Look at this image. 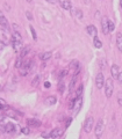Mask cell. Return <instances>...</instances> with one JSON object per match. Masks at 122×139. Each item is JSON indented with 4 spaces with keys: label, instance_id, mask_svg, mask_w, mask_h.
<instances>
[{
    "label": "cell",
    "instance_id": "obj_24",
    "mask_svg": "<svg viewBox=\"0 0 122 139\" xmlns=\"http://www.w3.org/2000/svg\"><path fill=\"white\" fill-rule=\"evenodd\" d=\"M22 64H23V58L18 57L16 62H15V67H16V68H20L21 66H22Z\"/></svg>",
    "mask_w": 122,
    "mask_h": 139
},
{
    "label": "cell",
    "instance_id": "obj_13",
    "mask_svg": "<svg viewBox=\"0 0 122 139\" xmlns=\"http://www.w3.org/2000/svg\"><path fill=\"white\" fill-rule=\"evenodd\" d=\"M51 56H53V53L50 51H47V52H44V53H41L39 57L42 62H47V60H49L50 58H51Z\"/></svg>",
    "mask_w": 122,
    "mask_h": 139
},
{
    "label": "cell",
    "instance_id": "obj_6",
    "mask_svg": "<svg viewBox=\"0 0 122 139\" xmlns=\"http://www.w3.org/2000/svg\"><path fill=\"white\" fill-rule=\"evenodd\" d=\"M103 84H105V76H103V73H98L97 74V78H95V86L97 88H102L103 87Z\"/></svg>",
    "mask_w": 122,
    "mask_h": 139
},
{
    "label": "cell",
    "instance_id": "obj_23",
    "mask_svg": "<svg viewBox=\"0 0 122 139\" xmlns=\"http://www.w3.org/2000/svg\"><path fill=\"white\" fill-rule=\"evenodd\" d=\"M40 80H41V76H40V75H35L34 80H33V81H31V86H33V87H36L37 85H39Z\"/></svg>",
    "mask_w": 122,
    "mask_h": 139
},
{
    "label": "cell",
    "instance_id": "obj_29",
    "mask_svg": "<svg viewBox=\"0 0 122 139\" xmlns=\"http://www.w3.org/2000/svg\"><path fill=\"white\" fill-rule=\"evenodd\" d=\"M30 31H31V35H33V38L36 41V39H37V35H36V31H35V29L33 28V26H30Z\"/></svg>",
    "mask_w": 122,
    "mask_h": 139
},
{
    "label": "cell",
    "instance_id": "obj_11",
    "mask_svg": "<svg viewBox=\"0 0 122 139\" xmlns=\"http://www.w3.org/2000/svg\"><path fill=\"white\" fill-rule=\"evenodd\" d=\"M86 31H87V34H89V35L93 36V37L98 35V29H97V27H95V26H93V25L87 26V28H86Z\"/></svg>",
    "mask_w": 122,
    "mask_h": 139
},
{
    "label": "cell",
    "instance_id": "obj_43",
    "mask_svg": "<svg viewBox=\"0 0 122 139\" xmlns=\"http://www.w3.org/2000/svg\"><path fill=\"white\" fill-rule=\"evenodd\" d=\"M84 1H85L86 5H90V4H91V0H84Z\"/></svg>",
    "mask_w": 122,
    "mask_h": 139
},
{
    "label": "cell",
    "instance_id": "obj_12",
    "mask_svg": "<svg viewBox=\"0 0 122 139\" xmlns=\"http://www.w3.org/2000/svg\"><path fill=\"white\" fill-rule=\"evenodd\" d=\"M62 133H63V130H61V129L57 128V129H54V130L51 131L49 134H50V138H54V139H55V138H57V137L61 136Z\"/></svg>",
    "mask_w": 122,
    "mask_h": 139
},
{
    "label": "cell",
    "instance_id": "obj_9",
    "mask_svg": "<svg viewBox=\"0 0 122 139\" xmlns=\"http://www.w3.org/2000/svg\"><path fill=\"white\" fill-rule=\"evenodd\" d=\"M58 3L62 8L65 9V11H70V9L72 8V5H71V1H70V0H58Z\"/></svg>",
    "mask_w": 122,
    "mask_h": 139
},
{
    "label": "cell",
    "instance_id": "obj_27",
    "mask_svg": "<svg viewBox=\"0 0 122 139\" xmlns=\"http://www.w3.org/2000/svg\"><path fill=\"white\" fill-rule=\"evenodd\" d=\"M83 85H80V86H79V87L77 88V92H76V96H77V97H79V96H81V93H83Z\"/></svg>",
    "mask_w": 122,
    "mask_h": 139
},
{
    "label": "cell",
    "instance_id": "obj_37",
    "mask_svg": "<svg viewBox=\"0 0 122 139\" xmlns=\"http://www.w3.org/2000/svg\"><path fill=\"white\" fill-rule=\"evenodd\" d=\"M5 118H6V115H5V114H1V115H0V122H3Z\"/></svg>",
    "mask_w": 122,
    "mask_h": 139
},
{
    "label": "cell",
    "instance_id": "obj_45",
    "mask_svg": "<svg viewBox=\"0 0 122 139\" xmlns=\"http://www.w3.org/2000/svg\"><path fill=\"white\" fill-rule=\"evenodd\" d=\"M27 1H31V0H27Z\"/></svg>",
    "mask_w": 122,
    "mask_h": 139
},
{
    "label": "cell",
    "instance_id": "obj_26",
    "mask_svg": "<svg viewBox=\"0 0 122 139\" xmlns=\"http://www.w3.org/2000/svg\"><path fill=\"white\" fill-rule=\"evenodd\" d=\"M115 29V25H114V22L108 20V31H114Z\"/></svg>",
    "mask_w": 122,
    "mask_h": 139
},
{
    "label": "cell",
    "instance_id": "obj_40",
    "mask_svg": "<svg viewBox=\"0 0 122 139\" xmlns=\"http://www.w3.org/2000/svg\"><path fill=\"white\" fill-rule=\"evenodd\" d=\"M47 1L49 4H56V3H57V0H47Z\"/></svg>",
    "mask_w": 122,
    "mask_h": 139
},
{
    "label": "cell",
    "instance_id": "obj_5",
    "mask_svg": "<svg viewBox=\"0 0 122 139\" xmlns=\"http://www.w3.org/2000/svg\"><path fill=\"white\" fill-rule=\"evenodd\" d=\"M81 106H83V98H81V96H79V97H77L75 100V102H73L72 104V109H73V115H77L78 112H79V110H80Z\"/></svg>",
    "mask_w": 122,
    "mask_h": 139
},
{
    "label": "cell",
    "instance_id": "obj_39",
    "mask_svg": "<svg viewBox=\"0 0 122 139\" xmlns=\"http://www.w3.org/2000/svg\"><path fill=\"white\" fill-rule=\"evenodd\" d=\"M42 137H43V138H50V134L49 133H43Z\"/></svg>",
    "mask_w": 122,
    "mask_h": 139
},
{
    "label": "cell",
    "instance_id": "obj_4",
    "mask_svg": "<svg viewBox=\"0 0 122 139\" xmlns=\"http://www.w3.org/2000/svg\"><path fill=\"white\" fill-rule=\"evenodd\" d=\"M93 125H94V120L92 116H89L85 121V124H84V130H85L86 133H90L93 129Z\"/></svg>",
    "mask_w": 122,
    "mask_h": 139
},
{
    "label": "cell",
    "instance_id": "obj_36",
    "mask_svg": "<svg viewBox=\"0 0 122 139\" xmlns=\"http://www.w3.org/2000/svg\"><path fill=\"white\" fill-rule=\"evenodd\" d=\"M0 106H7V103H6L5 100H3V98H0Z\"/></svg>",
    "mask_w": 122,
    "mask_h": 139
},
{
    "label": "cell",
    "instance_id": "obj_31",
    "mask_svg": "<svg viewBox=\"0 0 122 139\" xmlns=\"http://www.w3.org/2000/svg\"><path fill=\"white\" fill-rule=\"evenodd\" d=\"M117 103H119V106H120V107L122 106V97H121V93H119V95H117Z\"/></svg>",
    "mask_w": 122,
    "mask_h": 139
},
{
    "label": "cell",
    "instance_id": "obj_19",
    "mask_svg": "<svg viewBox=\"0 0 122 139\" xmlns=\"http://www.w3.org/2000/svg\"><path fill=\"white\" fill-rule=\"evenodd\" d=\"M20 51H21V52H20V56H19V57L25 58L26 56L28 55V52L30 51V48H29V46H25V48H22V49L20 50Z\"/></svg>",
    "mask_w": 122,
    "mask_h": 139
},
{
    "label": "cell",
    "instance_id": "obj_32",
    "mask_svg": "<svg viewBox=\"0 0 122 139\" xmlns=\"http://www.w3.org/2000/svg\"><path fill=\"white\" fill-rule=\"evenodd\" d=\"M26 16H27V19H28V20H30V21L33 20V15H31L30 12H26Z\"/></svg>",
    "mask_w": 122,
    "mask_h": 139
},
{
    "label": "cell",
    "instance_id": "obj_3",
    "mask_svg": "<svg viewBox=\"0 0 122 139\" xmlns=\"http://www.w3.org/2000/svg\"><path fill=\"white\" fill-rule=\"evenodd\" d=\"M103 130H105V124H103V121L102 120H99L95 125V129H94V133H95V137L98 139H100L102 137L103 134Z\"/></svg>",
    "mask_w": 122,
    "mask_h": 139
},
{
    "label": "cell",
    "instance_id": "obj_10",
    "mask_svg": "<svg viewBox=\"0 0 122 139\" xmlns=\"http://www.w3.org/2000/svg\"><path fill=\"white\" fill-rule=\"evenodd\" d=\"M101 27H102V33L105 35H107L109 31H108V19L106 16H103L102 20H101Z\"/></svg>",
    "mask_w": 122,
    "mask_h": 139
},
{
    "label": "cell",
    "instance_id": "obj_16",
    "mask_svg": "<svg viewBox=\"0 0 122 139\" xmlns=\"http://www.w3.org/2000/svg\"><path fill=\"white\" fill-rule=\"evenodd\" d=\"M12 41L22 42V36L20 35V33H18V31H13L12 33Z\"/></svg>",
    "mask_w": 122,
    "mask_h": 139
},
{
    "label": "cell",
    "instance_id": "obj_21",
    "mask_svg": "<svg viewBox=\"0 0 122 139\" xmlns=\"http://www.w3.org/2000/svg\"><path fill=\"white\" fill-rule=\"evenodd\" d=\"M93 44H94V46L98 48V49H100V48L102 46V43H101V41L99 39L98 36H94V37H93Z\"/></svg>",
    "mask_w": 122,
    "mask_h": 139
},
{
    "label": "cell",
    "instance_id": "obj_20",
    "mask_svg": "<svg viewBox=\"0 0 122 139\" xmlns=\"http://www.w3.org/2000/svg\"><path fill=\"white\" fill-rule=\"evenodd\" d=\"M21 44L22 42H15V41H12V45H13V49L15 52H19L21 50Z\"/></svg>",
    "mask_w": 122,
    "mask_h": 139
},
{
    "label": "cell",
    "instance_id": "obj_42",
    "mask_svg": "<svg viewBox=\"0 0 122 139\" xmlns=\"http://www.w3.org/2000/svg\"><path fill=\"white\" fill-rule=\"evenodd\" d=\"M0 130L5 132V125H0Z\"/></svg>",
    "mask_w": 122,
    "mask_h": 139
},
{
    "label": "cell",
    "instance_id": "obj_7",
    "mask_svg": "<svg viewBox=\"0 0 122 139\" xmlns=\"http://www.w3.org/2000/svg\"><path fill=\"white\" fill-rule=\"evenodd\" d=\"M0 26H1L5 30L9 29V23H8V21H7V19L4 16V14L1 11H0Z\"/></svg>",
    "mask_w": 122,
    "mask_h": 139
},
{
    "label": "cell",
    "instance_id": "obj_1",
    "mask_svg": "<svg viewBox=\"0 0 122 139\" xmlns=\"http://www.w3.org/2000/svg\"><path fill=\"white\" fill-rule=\"evenodd\" d=\"M33 66H34V62H31V60H27L26 63H23L22 66L20 67V75H22V76L27 75L31 71Z\"/></svg>",
    "mask_w": 122,
    "mask_h": 139
},
{
    "label": "cell",
    "instance_id": "obj_22",
    "mask_svg": "<svg viewBox=\"0 0 122 139\" xmlns=\"http://www.w3.org/2000/svg\"><path fill=\"white\" fill-rule=\"evenodd\" d=\"M27 124L28 125H31V126H40L41 125V122L37 121V120H28Z\"/></svg>",
    "mask_w": 122,
    "mask_h": 139
},
{
    "label": "cell",
    "instance_id": "obj_2",
    "mask_svg": "<svg viewBox=\"0 0 122 139\" xmlns=\"http://www.w3.org/2000/svg\"><path fill=\"white\" fill-rule=\"evenodd\" d=\"M113 90H114V82L113 79H107L105 82V94L107 97H111L113 95Z\"/></svg>",
    "mask_w": 122,
    "mask_h": 139
},
{
    "label": "cell",
    "instance_id": "obj_8",
    "mask_svg": "<svg viewBox=\"0 0 122 139\" xmlns=\"http://www.w3.org/2000/svg\"><path fill=\"white\" fill-rule=\"evenodd\" d=\"M111 73H112L113 79H117L119 74L121 73V70H120V67L116 65V64H113V65H112V67H111Z\"/></svg>",
    "mask_w": 122,
    "mask_h": 139
},
{
    "label": "cell",
    "instance_id": "obj_41",
    "mask_svg": "<svg viewBox=\"0 0 122 139\" xmlns=\"http://www.w3.org/2000/svg\"><path fill=\"white\" fill-rule=\"evenodd\" d=\"M59 92H61V93L64 92V85H61V87H59Z\"/></svg>",
    "mask_w": 122,
    "mask_h": 139
},
{
    "label": "cell",
    "instance_id": "obj_15",
    "mask_svg": "<svg viewBox=\"0 0 122 139\" xmlns=\"http://www.w3.org/2000/svg\"><path fill=\"white\" fill-rule=\"evenodd\" d=\"M56 102H57V98H56L55 96H48V97L45 98L44 103L47 104V106H54Z\"/></svg>",
    "mask_w": 122,
    "mask_h": 139
},
{
    "label": "cell",
    "instance_id": "obj_28",
    "mask_svg": "<svg viewBox=\"0 0 122 139\" xmlns=\"http://www.w3.org/2000/svg\"><path fill=\"white\" fill-rule=\"evenodd\" d=\"M70 68H77V70H79V67H78V62L72 60L71 64H70Z\"/></svg>",
    "mask_w": 122,
    "mask_h": 139
},
{
    "label": "cell",
    "instance_id": "obj_44",
    "mask_svg": "<svg viewBox=\"0 0 122 139\" xmlns=\"http://www.w3.org/2000/svg\"><path fill=\"white\" fill-rule=\"evenodd\" d=\"M70 123H71V120H69V121H67V122H66V126H69V124H70Z\"/></svg>",
    "mask_w": 122,
    "mask_h": 139
},
{
    "label": "cell",
    "instance_id": "obj_14",
    "mask_svg": "<svg viewBox=\"0 0 122 139\" xmlns=\"http://www.w3.org/2000/svg\"><path fill=\"white\" fill-rule=\"evenodd\" d=\"M116 46L119 51H122V34L121 33L116 34Z\"/></svg>",
    "mask_w": 122,
    "mask_h": 139
},
{
    "label": "cell",
    "instance_id": "obj_34",
    "mask_svg": "<svg viewBox=\"0 0 122 139\" xmlns=\"http://www.w3.org/2000/svg\"><path fill=\"white\" fill-rule=\"evenodd\" d=\"M21 132H22L23 134H29V129H27V128H23L22 130H21Z\"/></svg>",
    "mask_w": 122,
    "mask_h": 139
},
{
    "label": "cell",
    "instance_id": "obj_17",
    "mask_svg": "<svg viewBox=\"0 0 122 139\" xmlns=\"http://www.w3.org/2000/svg\"><path fill=\"white\" fill-rule=\"evenodd\" d=\"M76 82H77V75L75 74L72 79H71V82H70V86H69V92L72 93L75 90V87H76Z\"/></svg>",
    "mask_w": 122,
    "mask_h": 139
},
{
    "label": "cell",
    "instance_id": "obj_38",
    "mask_svg": "<svg viewBox=\"0 0 122 139\" xmlns=\"http://www.w3.org/2000/svg\"><path fill=\"white\" fill-rule=\"evenodd\" d=\"M50 86H51V84H50V82H48V81L44 82V87H45V88H49Z\"/></svg>",
    "mask_w": 122,
    "mask_h": 139
},
{
    "label": "cell",
    "instance_id": "obj_35",
    "mask_svg": "<svg viewBox=\"0 0 122 139\" xmlns=\"http://www.w3.org/2000/svg\"><path fill=\"white\" fill-rule=\"evenodd\" d=\"M5 46H6L5 41H1V39H0V50H3L4 48H5Z\"/></svg>",
    "mask_w": 122,
    "mask_h": 139
},
{
    "label": "cell",
    "instance_id": "obj_30",
    "mask_svg": "<svg viewBox=\"0 0 122 139\" xmlns=\"http://www.w3.org/2000/svg\"><path fill=\"white\" fill-rule=\"evenodd\" d=\"M12 27H13L14 31H18V33H20V27L16 25V23H13V25H12Z\"/></svg>",
    "mask_w": 122,
    "mask_h": 139
},
{
    "label": "cell",
    "instance_id": "obj_33",
    "mask_svg": "<svg viewBox=\"0 0 122 139\" xmlns=\"http://www.w3.org/2000/svg\"><path fill=\"white\" fill-rule=\"evenodd\" d=\"M67 73H69V71H67L66 68H65V70H63V71H62V73H61V78H63V76H65Z\"/></svg>",
    "mask_w": 122,
    "mask_h": 139
},
{
    "label": "cell",
    "instance_id": "obj_25",
    "mask_svg": "<svg viewBox=\"0 0 122 139\" xmlns=\"http://www.w3.org/2000/svg\"><path fill=\"white\" fill-rule=\"evenodd\" d=\"M73 14H75V16L78 17V19H83V12L80 11V9H75L73 11Z\"/></svg>",
    "mask_w": 122,
    "mask_h": 139
},
{
    "label": "cell",
    "instance_id": "obj_18",
    "mask_svg": "<svg viewBox=\"0 0 122 139\" xmlns=\"http://www.w3.org/2000/svg\"><path fill=\"white\" fill-rule=\"evenodd\" d=\"M14 131H15V125H14V124L8 123V124H6L5 125V132L11 133V132H14Z\"/></svg>",
    "mask_w": 122,
    "mask_h": 139
}]
</instances>
